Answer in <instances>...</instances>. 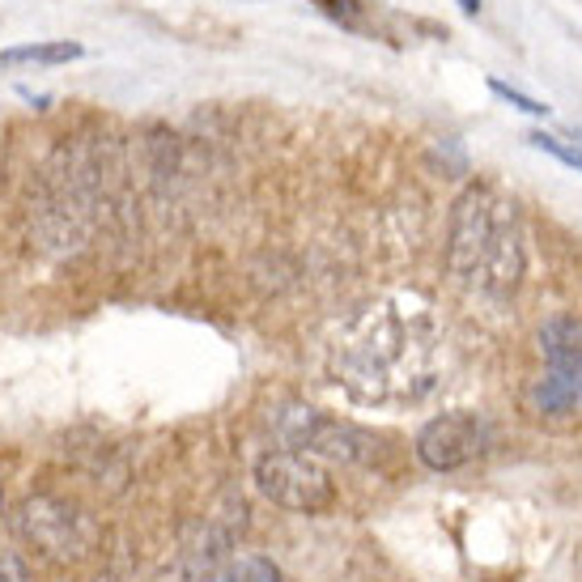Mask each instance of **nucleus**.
<instances>
[{
    "mask_svg": "<svg viewBox=\"0 0 582 582\" xmlns=\"http://www.w3.org/2000/svg\"><path fill=\"white\" fill-rule=\"evenodd\" d=\"M451 277L477 298L506 302L519 290L528 268V239L515 200L477 184L451 208V243H446Z\"/></svg>",
    "mask_w": 582,
    "mask_h": 582,
    "instance_id": "nucleus-2",
    "label": "nucleus"
},
{
    "mask_svg": "<svg viewBox=\"0 0 582 582\" xmlns=\"http://www.w3.org/2000/svg\"><path fill=\"white\" fill-rule=\"evenodd\" d=\"M255 489L273 506L293 510V515H324L337 502V485H332L328 468L315 455L293 451V446L260 455V464H255Z\"/></svg>",
    "mask_w": 582,
    "mask_h": 582,
    "instance_id": "nucleus-4",
    "label": "nucleus"
},
{
    "mask_svg": "<svg viewBox=\"0 0 582 582\" xmlns=\"http://www.w3.org/2000/svg\"><path fill=\"white\" fill-rule=\"evenodd\" d=\"M489 446H493V426H489L481 413H442L434 421L421 426L417 434V459L434 472H455L472 459H481Z\"/></svg>",
    "mask_w": 582,
    "mask_h": 582,
    "instance_id": "nucleus-7",
    "label": "nucleus"
},
{
    "mask_svg": "<svg viewBox=\"0 0 582 582\" xmlns=\"http://www.w3.org/2000/svg\"><path fill=\"white\" fill-rule=\"evenodd\" d=\"M0 582H30V570H26V561L22 557H0Z\"/></svg>",
    "mask_w": 582,
    "mask_h": 582,
    "instance_id": "nucleus-13",
    "label": "nucleus"
},
{
    "mask_svg": "<svg viewBox=\"0 0 582 582\" xmlns=\"http://www.w3.org/2000/svg\"><path fill=\"white\" fill-rule=\"evenodd\" d=\"M328 370L357 404H413L438 383L442 328L430 302L391 293L357 311L328 349Z\"/></svg>",
    "mask_w": 582,
    "mask_h": 582,
    "instance_id": "nucleus-1",
    "label": "nucleus"
},
{
    "mask_svg": "<svg viewBox=\"0 0 582 582\" xmlns=\"http://www.w3.org/2000/svg\"><path fill=\"white\" fill-rule=\"evenodd\" d=\"M528 141H532L535 149H544V153H553L557 162H566V166L582 170V146H566L561 137H548V132H532Z\"/></svg>",
    "mask_w": 582,
    "mask_h": 582,
    "instance_id": "nucleus-10",
    "label": "nucleus"
},
{
    "mask_svg": "<svg viewBox=\"0 0 582 582\" xmlns=\"http://www.w3.org/2000/svg\"><path fill=\"white\" fill-rule=\"evenodd\" d=\"M277 434L286 438V446L306 451L315 459H340V464H370L379 455V438L362 426H349L337 417H324L319 408H281L277 413Z\"/></svg>",
    "mask_w": 582,
    "mask_h": 582,
    "instance_id": "nucleus-5",
    "label": "nucleus"
},
{
    "mask_svg": "<svg viewBox=\"0 0 582 582\" xmlns=\"http://www.w3.org/2000/svg\"><path fill=\"white\" fill-rule=\"evenodd\" d=\"M459 9L464 13H481V0H459Z\"/></svg>",
    "mask_w": 582,
    "mask_h": 582,
    "instance_id": "nucleus-14",
    "label": "nucleus"
},
{
    "mask_svg": "<svg viewBox=\"0 0 582 582\" xmlns=\"http://www.w3.org/2000/svg\"><path fill=\"white\" fill-rule=\"evenodd\" d=\"M319 9L328 13V17H337L340 26H349V30H357L362 26V17H357V0H319Z\"/></svg>",
    "mask_w": 582,
    "mask_h": 582,
    "instance_id": "nucleus-12",
    "label": "nucleus"
},
{
    "mask_svg": "<svg viewBox=\"0 0 582 582\" xmlns=\"http://www.w3.org/2000/svg\"><path fill=\"white\" fill-rule=\"evenodd\" d=\"M81 55V43H68V39H60V43H22V48H4L0 51V68H22V64H68V60H77Z\"/></svg>",
    "mask_w": 582,
    "mask_h": 582,
    "instance_id": "nucleus-8",
    "label": "nucleus"
},
{
    "mask_svg": "<svg viewBox=\"0 0 582 582\" xmlns=\"http://www.w3.org/2000/svg\"><path fill=\"white\" fill-rule=\"evenodd\" d=\"M208 582H286V579L264 557H239V561L222 566L217 574H208Z\"/></svg>",
    "mask_w": 582,
    "mask_h": 582,
    "instance_id": "nucleus-9",
    "label": "nucleus"
},
{
    "mask_svg": "<svg viewBox=\"0 0 582 582\" xmlns=\"http://www.w3.org/2000/svg\"><path fill=\"white\" fill-rule=\"evenodd\" d=\"M17 535L48 561H77L94 548V523L60 497H30L17 510Z\"/></svg>",
    "mask_w": 582,
    "mask_h": 582,
    "instance_id": "nucleus-6",
    "label": "nucleus"
},
{
    "mask_svg": "<svg viewBox=\"0 0 582 582\" xmlns=\"http://www.w3.org/2000/svg\"><path fill=\"white\" fill-rule=\"evenodd\" d=\"M544 379L532 388V408L548 417L582 413V319L557 315L540 328Z\"/></svg>",
    "mask_w": 582,
    "mask_h": 582,
    "instance_id": "nucleus-3",
    "label": "nucleus"
},
{
    "mask_svg": "<svg viewBox=\"0 0 582 582\" xmlns=\"http://www.w3.org/2000/svg\"><path fill=\"white\" fill-rule=\"evenodd\" d=\"M489 90H493V94H497V98H506L510 106H519V111H528V115H548V106H544V102H535V98L519 94L515 86H506V81H497V77L489 81Z\"/></svg>",
    "mask_w": 582,
    "mask_h": 582,
    "instance_id": "nucleus-11",
    "label": "nucleus"
}]
</instances>
